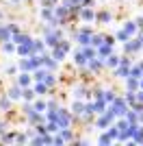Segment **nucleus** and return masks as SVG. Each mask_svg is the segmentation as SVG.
Here are the masks:
<instances>
[{"mask_svg": "<svg viewBox=\"0 0 143 146\" xmlns=\"http://www.w3.org/2000/svg\"><path fill=\"white\" fill-rule=\"evenodd\" d=\"M93 33H95V31L91 29V26H80V29L74 33V42H76V46H89Z\"/></svg>", "mask_w": 143, "mask_h": 146, "instance_id": "f257e3e1", "label": "nucleus"}, {"mask_svg": "<svg viewBox=\"0 0 143 146\" xmlns=\"http://www.w3.org/2000/svg\"><path fill=\"white\" fill-rule=\"evenodd\" d=\"M72 61H74V66H76V68H85L87 63H89V59L85 57V52H83L80 46H76V48L72 50Z\"/></svg>", "mask_w": 143, "mask_h": 146, "instance_id": "f03ea898", "label": "nucleus"}, {"mask_svg": "<svg viewBox=\"0 0 143 146\" xmlns=\"http://www.w3.org/2000/svg\"><path fill=\"white\" fill-rule=\"evenodd\" d=\"M95 15H98V11H95L93 7H83V11H80L78 18L83 20L85 24H95Z\"/></svg>", "mask_w": 143, "mask_h": 146, "instance_id": "7ed1b4c3", "label": "nucleus"}, {"mask_svg": "<svg viewBox=\"0 0 143 146\" xmlns=\"http://www.w3.org/2000/svg\"><path fill=\"white\" fill-rule=\"evenodd\" d=\"M87 68H89L91 74H100L102 70H106V61L102 59V57H95V59H91L89 63H87Z\"/></svg>", "mask_w": 143, "mask_h": 146, "instance_id": "20e7f679", "label": "nucleus"}, {"mask_svg": "<svg viewBox=\"0 0 143 146\" xmlns=\"http://www.w3.org/2000/svg\"><path fill=\"white\" fill-rule=\"evenodd\" d=\"M13 79H15V83H18L20 87H30L35 83V81H33V72H18Z\"/></svg>", "mask_w": 143, "mask_h": 146, "instance_id": "39448f33", "label": "nucleus"}, {"mask_svg": "<svg viewBox=\"0 0 143 146\" xmlns=\"http://www.w3.org/2000/svg\"><path fill=\"white\" fill-rule=\"evenodd\" d=\"M7 94L11 96L13 103H22V100H24V87H20L18 83H13V85L7 90Z\"/></svg>", "mask_w": 143, "mask_h": 146, "instance_id": "423d86ee", "label": "nucleus"}, {"mask_svg": "<svg viewBox=\"0 0 143 146\" xmlns=\"http://www.w3.org/2000/svg\"><path fill=\"white\" fill-rule=\"evenodd\" d=\"M130 68L132 66H124V63H119V66L113 70V76H115V79H119V81H126L128 76H130Z\"/></svg>", "mask_w": 143, "mask_h": 146, "instance_id": "0eeeda50", "label": "nucleus"}, {"mask_svg": "<svg viewBox=\"0 0 143 146\" xmlns=\"http://www.w3.org/2000/svg\"><path fill=\"white\" fill-rule=\"evenodd\" d=\"M33 50L35 52H39V55H46V52H50V48H48V44L43 37H39V39H33Z\"/></svg>", "mask_w": 143, "mask_h": 146, "instance_id": "6e6552de", "label": "nucleus"}, {"mask_svg": "<svg viewBox=\"0 0 143 146\" xmlns=\"http://www.w3.org/2000/svg\"><path fill=\"white\" fill-rule=\"evenodd\" d=\"M11 107H13V100H11V96L9 94H0V111L2 113H7V111H11Z\"/></svg>", "mask_w": 143, "mask_h": 146, "instance_id": "1a4fd4ad", "label": "nucleus"}, {"mask_svg": "<svg viewBox=\"0 0 143 146\" xmlns=\"http://www.w3.org/2000/svg\"><path fill=\"white\" fill-rule=\"evenodd\" d=\"M113 20V13L106 11V9H102V11H98V15H95V24H108Z\"/></svg>", "mask_w": 143, "mask_h": 146, "instance_id": "9d476101", "label": "nucleus"}, {"mask_svg": "<svg viewBox=\"0 0 143 146\" xmlns=\"http://www.w3.org/2000/svg\"><path fill=\"white\" fill-rule=\"evenodd\" d=\"M43 66H46L48 70H52V72H56V70H59V61L54 59V57L50 55V52H46V55H43Z\"/></svg>", "mask_w": 143, "mask_h": 146, "instance_id": "9b49d317", "label": "nucleus"}, {"mask_svg": "<svg viewBox=\"0 0 143 146\" xmlns=\"http://www.w3.org/2000/svg\"><path fill=\"white\" fill-rule=\"evenodd\" d=\"M50 55L59 61V63H63V61L67 59V50H63L61 46H54V48H50Z\"/></svg>", "mask_w": 143, "mask_h": 146, "instance_id": "f8f14e48", "label": "nucleus"}, {"mask_svg": "<svg viewBox=\"0 0 143 146\" xmlns=\"http://www.w3.org/2000/svg\"><path fill=\"white\" fill-rule=\"evenodd\" d=\"M113 52H115V46H113V44H106V42L98 48V57H102V59H106V57L113 55Z\"/></svg>", "mask_w": 143, "mask_h": 146, "instance_id": "ddd939ff", "label": "nucleus"}, {"mask_svg": "<svg viewBox=\"0 0 143 146\" xmlns=\"http://www.w3.org/2000/svg\"><path fill=\"white\" fill-rule=\"evenodd\" d=\"M104 61H106V68H108V70H115V68H117L119 63H121V55L113 52V55H108V57H106Z\"/></svg>", "mask_w": 143, "mask_h": 146, "instance_id": "4468645a", "label": "nucleus"}, {"mask_svg": "<svg viewBox=\"0 0 143 146\" xmlns=\"http://www.w3.org/2000/svg\"><path fill=\"white\" fill-rule=\"evenodd\" d=\"M5 42H13V31L9 29V24H2V29H0V44Z\"/></svg>", "mask_w": 143, "mask_h": 146, "instance_id": "2eb2a0df", "label": "nucleus"}, {"mask_svg": "<svg viewBox=\"0 0 143 146\" xmlns=\"http://www.w3.org/2000/svg\"><path fill=\"white\" fill-rule=\"evenodd\" d=\"M33 52H35V50H33V44H20L18 50H15L18 57H30Z\"/></svg>", "mask_w": 143, "mask_h": 146, "instance_id": "dca6fc26", "label": "nucleus"}, {"mask_svg": "<svg viewBox=\"0 0 143 146\" xmlns=\"http://www.w3.org/2000/svg\"><path fill=\"white\" fill-rule=\"evenodd\" d=\"M121 29H124L130 37L139 35V26H137V22H134V20H128V22H124V26H121Z\"/></svg>", "mask_w": 143, "mask_h": 146, "instance_id": "f3484780", "label": "nucleus"}, {"mask_svg": "<svg viewBox=\"0 0 143 146\" xmlns=\"http://www.w3.org/2000/svg\"><path fill=\"white\" fill-rule=\"evenodd\" d=\"M39 18H41V22H50L54 18V7H41L39 9Z\"/></svg>", "mask_w": 143, "mask_h": 146, "instance_id": "a211bd4d", "label": "nucleus"}, {"mask_svg": "<svg viewBox=\"0 0 143 146\" xmlns=\"http://www.w3.org/2000/svg\"><path fill=\"white\" fill-rule=\"evenodd\" d=\"M13 42L18 44H33V37L28 35V33H24V31H20V33H15V35H13Z\"/></svg>", "mask_w": 143, "mask_h": 146, "instance_id": "6ab92c4d", "label": "nucleus"}, {"mask_svg": "<svg viewBox=\"0 0 143 146\" xmlns=\"http://www.w3.org/2000/svg\"><path fill=\"white\" fill-rule=\"evenodd\" d=\"M15 137H18V131H5V133H0V142L2 144H15Z\"/></svg>", "mask_w": 143, "mask_h": 146, "instance_id": "aec40b11", "label": "nucleus"}, {"mask_svg": "<svg viewBox=\"0 0 143 146\" xmlns=\"http://www.w3.org/2000/svg\"><path fill=\"white\" fill-rule=\"evenodd\" d=\"M18 68H20V72H33L30 57H20V59H18Z\"/></svg>", "mask_w": 143, "mask_h": 146, "instance_id": "412c9836", "label": "nucleus"}, {"mask_svg": "<svg viewBox=\"0 0 143 146\" xmlns=\"http://www.w3.org/2000/svg\"><path fill=\"white\" fill-rule=\"evenodd\" d=\"M124 87H126V90H132V92H137L139 87H141V79H134V76H128V79L124 81Z\"/></svg>", "mask_w": 143, "mask_h": 146, "instance_id": "4be33fe9", "label": "nucleus"}, {"mask_svg": "<svg viewBox=\"0 0 143 146\" xmlns=\"http://www.w3.org/2000/svg\"><path fill=\"white\" fill-rule=\"evenodd\" d=\"M137 124V122H134ZM134 124H130L128 129H124L121 133H119V142H130L132 140V135H134Z\"/></svg>", "mask_w": 143, "mask_h": 146, "instance_id": "5701e85b", "label": "nucleus"}, {"mask_svg": "<svg viewBox=\"0 0 143 146\" xmlns=\"http://www.w3.org/2000/svg\"><path fill=\"white\" fill-rule=\"evenodd\" d=\"M132 142L134 144H143V124L137 122L134 124V135H132Z\"/></svg>", "mask_w": 143, "mask_h": 146, "instance_id": "b1692460", "label": "nucleus"}, {"mask_svg": "<svg viewBox=\"0 0 143 146\" xmlns=\"http://www.w3.org/2000/svg\"><path fill=\"white\" fill-rule=\"evenodd\" d=\"M33 105H35V111H41V113L48 111V100H43L41 96H37L35 100H33Z\"/></svg>", "mask_w": 143, "mask_h": 146, "instance_id": "393cba45", "label": "nucleus"}, {"mask_svg": "<svg viewBox=\"0 0 143 146\" xmlns=\"http://www.w3.org/2000/svg\"><path fill=\"white\" fill-rule=\"evenodd\" d=\"M104 42H106V35H104V33H93V35H91V46H95V48H100Z\"/></svg>", "mask_w": 143, "mask_h": 146, "instance_id": "a878e982", "label": "nucleus"}, {"mask_svg": "<svg viewBox=\"0 0 143 146\" xmlns=\"http://www.w3.org/2000/svg\"><path fill=\"white\" fill-rule=\"evenodd\" d=\"M0 48H2L5 55H13V52L18 50V44L15 42H5V44H0Z\"/></svg>", "mask_w": 143, "mask_h": 146, "instance_id": "bb28decb", "label": "nucleus"}, {"mask_svg": "<svg viewBox=\"0 0 143 146\" xmlns=\"http://www.w3.org/2000/svg\"><path fill=\"white\" fill-rule=\"evenodd\" d=\"M113 137H111V135H108L106 133V131H102V133H100V137H98V144H100V146H111V144H113Z\"/></svg>", "mask_w": 143, "mask_h": 146, "instance_id": "cd10ccee", "label": "nucleus"}, {"mask_svg": "<svg viewBox=\"0 0 143 146\" xmlns=\"http://www.w3.org/2000/svg\"><path fill=\"white\" fill-rule=\"evenodd\" d=\"M115 37H117V42H119V44H126V42H130V39H132V37L128 35L124 29H117V31H115Z\"/></svg>", "mask_w": 143, "mask_h": 146, "instance_id": "c85d7f7f", "label": "nucleus"}, {"mask_svg": "<svg viewBox=\"0 0 143 146\" xmlns=\"http://www.w3.org/2000/svg\"><path fill=\"white\" fill-rule=\"evenodd\" d=\"M35 111V105L30 103V100H22V116L26 118V116H30Z\"/></svg>", "mask_w": 143, "mask_h": 146, "instance_id": "c756f323", "label": "nucleus"}, {"mask_svg": "<svg viewBox=\"0 0 143 146\" xmlns=\"http://www.w3.org/2000/svg\"><path fill=\"white\" fill-rule=\"evenodd\" d=\"M115 98H117V92H115L113 87H104V100H106V103L111 105V103L115 100Z\"/></svg>", "mask_w": 143, "mask_h": 146, "instance_id": "7c9ffc66", "label": "nucleus"}, {"mask_svg": "<svg viewBox=\"0 0 143 146\" xmlns=\"http://www.w3.org/2000/svg\"><path fill=\"white\" fill-rule=\"evenodd\" d=\"M106 133L111 135V137H113L115 142H119V133H121V131H119V127H117V124H115V122H113V124H111V127L106 129Z\"/></svg>", "mask_w": 143, "mask_h": 146, "instance_id": "2f4dec72", "label": "nucleus"}, {"mask_svg": "<svg viewBox=\"0 0 143 146\" xmlns=\"http://www.w3.org/2000/svg\"><path fill=\"white\" fill-rule=\"evenodd\" d=\"M28 142H30V135H28V131H24V133H20V131H18V137H15V144H28Z\"/></svg>", "mask_w": 143, "mask_h": 146, "instance_id": "473e14b6", "label": "nucleus"}, {"mask_svg": "<svg viewBox=\"0 0 143 146\" xmlns=\"http://www.w3.org/2000/svg\"><path fill=\"white\" fill-rule=\"evenodd\" d=\"M35 98H37V92L33 90V85H30V87H24V100H30V103H33Z\"/></svg>", "mask_w": 143, "mask_h": 146, "instance_id": "72a5a7b5", "label": "nucleus"}, {"mask_svg": "<svg viewBox=\"0 0 143 146\" xmlns=\"http://www.w3.org/2000/svg\"><path fill=\"white\" fill-rule=\"evenodd\" d=\"M59 133L63 135V137H65V142H74V140H76V135H74V131H72L70 127H67V129H61Z\"/></svg>", "mask_w": 143, "mask_h": 146, "instance_id": "f704fd0d", "label": "nucleus"}, {"mask_svg": "<svg viewBox=\"0 0 143 146\" xmlns=\"http://www.w3.org/2000/svg\"><path fill=\"white\" fill-rule=\"evenodd\" d=\"M130 76H134V79H141V76H143V70H141V66H139V63H132Z\"/></svg>", "mask_w": 143, "mask_h": 146, "instance_id": "c9c22d12", "label": "nucleus"}, {"mask_svg": "<svg viewBox=\"0 0 143 146\" xmlns=\"http://www.w3.org/2000/svg\"><path fill=\"white\" fill-rule=\"evenodd\" d=\"M46 83H48V85H50V87H52V90H54V87H56V83H59V79L54 76V72H48V76H46Z\"/></svg>", "mask_w": 143, "mask_h": 146, "instance_id": "e433bc0d", "label": "nucleus"}, {"mask_svg": "<svg viewBox=\"0 0 143 146\" xmlns=\"http://www.w3.org/2000/svg\"><path fill=\"white\" fill-rule=\"evenodd\" d=\"M18 72H20L18 66H7V68H5V74H7V76H15Z\"/></svg>", "mask_w": 143, "mask_h": 146, "instance_id": "4c0bfd02", "label": "nucleus"}, {"mask_svg": "<svg viewBox=\"0 0 143 146\" xmlns=\"http://www.w3.org/2000/svg\"><path fill=\"white\" fill-rule=\"evenodd\" d=\"M59 46H61V48H63V50H67V52H70V50H72V42H70V39H67V37H63V39H61V42H59Z\"/></svg>", "mask_w": 143, "mask_h": 146, "instance_id": "58836bf2", "label": "nucleus"}, {"mask_svg": "<svg viewBox=\"0 0 143 146\" xmlns=\"http://www.w3.org/2000/svg\"><path fill=\"white\" fill-rule=\"evenodd\" d=\"M61 103L56 100V98H48V109H59Z\"/></svg>", "mask_w": 143, "mask_h": 146, "instance_id": "ea45409f", "label": "nucleus"}, {"mask_svg": "<svg viewBox=\"0 0 143 146\" xmlns=\"http://www.w3.org/2000/svg\"><path fill=\"white\" fill-rule=\"evenodd\" d=\"M9 29L13 31V35H15V33H20V31H22V29H20V24H15V22H9Z\"/></svg>", "mask_w": 143, "mask_h": 146, "instance_id": "a19ab883", "label": "nucleus"}, {"mask_svg": "<svg viewBox=\"0 0 143 146\" xmlns=\"http://www.w3.org/2000/svg\"><path fill=\"white\" fill-rule=\"evenodd\" d=\"M134 22H137L139 31H143V13H141V15H139V18H134Z\"/></svg>", "mask_w": 143, "mask_h": 146, "instance_id": "79ce46f5", "label": "nucleus"}, {"mask_svg": "<svg viewBox=\"0 0 143 146\" xmlns=\"http://www.w3.org/2000/svg\"><path fill=\"white\" fill-rule=\"evenodd\" d=\"M72 144H78V146H87L89 142H87V140H83V137H78V140H74Z\"/></svg>", "mask_w": 143, "mask_h": 146, "instance_id": "37998d69", "label": "nucleus"}, {"mask_svg": "<svg viewBox=\"0 0 143 146\" xmlns=\"http://www.w3.org/2000/svg\"><path fill=\"white\" fill-rule=\"evenodd\" d=\"M85 7H95V0H83Z\"/></svg>", "mask_w": 143, "mask_h": 146, "instance_id": "c03bdc74", "label": "nucleus"}, {"mask_svg": "<svg viewBox=\"0 0 143 146\" xmlns=\"http://www.w3.org/2000/svg\"><path fill=\"white\" fill-rule=\"evenodd\" d=\"M5 131H7V122L0 120V133H5Z\"/></svg>", "mask_w": 143, "mask_h": 146, "instance_id": "a18cd8bd", "label": "nucleus"}, {"mask_svg": "<svg viewBox=\"0 0 143 146\" xmlns=\"http://www.w3.org/2000/svg\"><path fill=\"white\" fill-rule=\"evenodd\" d=\"M139 122L143 124V111H139Z\"/></svg>", "mask_w": 143, "mask_h": 146, "instance_id": "49530a36", "label": "nucleus"}, {"mask_svg": "<svg viewBox=\"0 0 143 146\" xmlns=\"http://www.w3.org/2000/svg\"><path fill=\"white\" fill-rule=\"evenodd\" d=\"M137 63H139V66H141V70H143V59H141V61H137Z\"/></svg>", "mask_w": 143, "mask_h": 146, "instance_id": "de8ad7c7", "label": "nucleus"}, {"mask_svg": "<svg viewBox=\"0 0 143 146\" xmlns=\"http://www.w3.org/2000/svg\"><path fill=\"white\" fill-rule=\"evenodd\" d=\"M11 2H13V5H20V0H11Z\"/></svg>", "mask_w": 143, "mask_h": 146, "instance_id": "09e8293b", "label": "nucleus"}, {"mask_svg": "<svg viewBox=\"0 0 143 146\" xmlns=\"http://www.w3.org/2000/svg\"><path fill=\"white\" fill-rule=\"evenodd\" d=\"M98 2H106V0H98Z\"/></svg>", "mask_w": 143, "mask_h": 146, "instance_id": "8fccbe9b", "label": "nucleus"}, {"mask_svg": "<svg viewBox=\"0 0 143 146\" xmlns=\"http://www.w3.org/2000/svg\"><path fill=\"white\" fill-rule=\"evenodd\" d=\"M37 2H41V0H37Z\"/></svg>", "mask_w": 143, "mask_h": 146, "instance_id": "3c124183", "label": "nucleus"}]
</instances>
